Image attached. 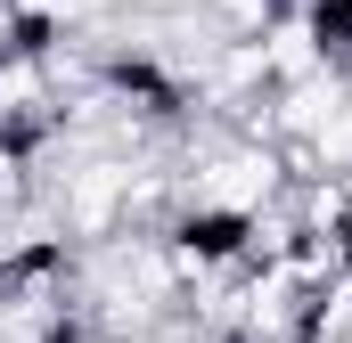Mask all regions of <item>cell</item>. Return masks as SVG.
Listing matches in <instances>:
<instances>
[{
	"instance_id": "4",
	"label": "cell",
	"mask_w": 352,
	"mask_h": 343,
	"mask_svg": "<svg viewBox=\"0 0 352 343\" xmlns=\"http://www.w3.org/2000/svg\"><path fill=\"white\" fill-rule=\"evenodd\" d=\"M278 8H287V0H278Z\"/></svg>"
},
{
	"instance_id": "3",
	"label": "cell",
	"mask_w": 352,
	"mask_h": 343,
	"mask_svg": "<svg viewBox=\"0 0 352 343\" xmlns=\"http://www.w3.org/2000/svg\"><path fill=\"white\" fill-rule=\"evenodd\" d=\"M188 8H205V16H213L230 41H254L270 16H278V0H188Z\"/></svg>"
},
{
	"instance_id": "1",
	"label": "cell",
	"mask_w": 352,
	"mask_h": 343,
	"mask_svg": "<svg viewBox=\"0 0 352 343\" xmlns=\"http://www.w3.org/2000/svg\"><path fill=\"white\" fill-rule=\"evenodd\" d=\"M254 41H263V74H270V90H287V82H311V74H328V66H336L303 0H287V8L270 16V25L254 33Z\"/></svg>"
},
{
	"instance_id": "2",
	"label": "cell",
	"mask_w": 352,
	"mask_h": 343,
	"mask_svg": "<svg viewBox=\"0 0 352 343\" xmlns=\"http://www.w3.org/2000/svg\"><path fill=\"white\" fill-rule=\"evenodd\" d=\"M303 139H311V156H320V172H336V180L352 172V74H344V90L328 98V115H320V123H311Z\"/></svg>"
}]
</instances>
